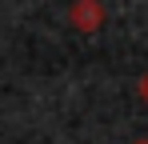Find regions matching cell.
<instances>
[{
  "instance_id": "6da1fadb",
  "label": "cell",
  "mask_w": 148,
  "mask_h": 144,
  "mask_svg": "<svg viewBox=\"0 0 148 144\" xmlns=\"http://www.w3.org/2000/svg\"><path fill=\"white\" fill-rule=\"evenodd\" d=\"M100 20H104L100 0H72V24H76V28L92 32V28H100Z\"/></svg>"
},
{
  "instance_id": "7a4b0ae2",
  "label": "cell",
  "mask_w": 148,
  "mask_h": 144,
  "mask_svg": "<svg viewBox=\"0 0 148 144\" xmlns=\"http://www.w3.org/2000/svg\"><path fill=\"white\" fill-rule=\"evenodd\" d=\"M140 96H144V100H148V72H144V76H140Z\"/></svg>"
},
{
  "instance_id": "3957f363",
  "label": "cell",
  "mask_w": 148,
  "mask_h": 144,
  "mask_svg": "<svg viewBox=\"0 0 148 144\" xmlns=\"http://www.w3.org/2000/svg\"><path fill=\"white\" fill-rule=\"evenodd\" d=\"M140 144H148V140H140Z\"/></svg>"
}]
</instances>
